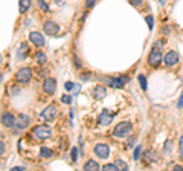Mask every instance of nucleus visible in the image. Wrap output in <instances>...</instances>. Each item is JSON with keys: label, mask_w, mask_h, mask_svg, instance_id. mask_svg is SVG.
Instances as JSON below:
<instances>
[{"label": "nucleus", "mask_w": 183, "mask_h": 171, "mask_svg": "<svg viewBox=\"0 0 183 171\" xmlns=\"http://www.w3.org/2000/svg\"><path fill=\"white\" fill-rule=\"evenodd\" d=\"M131 133V122L130 121H122L114 127L113 136L114 137H125Z\"/></svg>", "instance_id": "f257e3e1"}, {"label": "nucleus", "mask_w": 183, "mask_h": 171, "mask_svg": "<svg viewBox=\"0 0 183 171\" xmlns=\"http://www.w3.org/2000/svg\"><path fill=\"white\" fill-rule=\"evenodd\" d=\"M32 135H34L35 139L44 141V139H49V137L52 136V130L47 126H37V127H34V130H32Z\"/></svg>", "instance_id": "f03ea898"}, {"label": "nucleus", "mask_w": 183, "mask_h": 171, "mask_svg": "<svg viewBox=\"0 0 183 171\" xmlns=\"http://www.w3.org/2000/svg\"><path fill=\"white\" fill-rule=\"evenodd\" d=\"M32 78V70L29 67H22L18 69V72L15 73V80L18 81V83H22V84H26V83H29Z\"/></svg>", "instance_id": "7ed1b4c3"}, {"label": "nucleus", "mask_w": 183, "mask_h": 171, "mask_svg": "<svg viewBox=\"0 0 183 171\" xmlns=\"http://www.w3.org/2000/svg\"><path fill=\"white\" fill-rule=\"evenodd\" d=\"M43 31H44L46 35L55 37V35H58V32H60V24H58V23H55V22H52V20H49V22L44 23Z\"/></svg>", "instance_id": "20e7f679"}, {"label": "nucleus", "mask_w": 183, "mask_h": 171, "mask_svg": "<svg viewBox=\"0 0 183 171\" xmlns=\"http://www.w3.org/2000/svg\"><path fill=\"white\" fill-rule=\"evenodd\" d=\"M57 113H58L57 105H55V104H50V105H47L44 110L41 112V118H43L44 121H54L55 116H57Z\"/></svg>", "instance_id": "39448f33"}, {"label": "nucleus", "mask_w": 183, "mask_h": 171, "mask_svg": "<svg viewBox=\"0 0 183 171\" xmlns=\"http://www.w3.org/2000/svg\"><path fill=\"white\" fill-rule=\"evenodd\" d=\"M163 61H165V64L166 66H175V64H179V61H180V57H179V54L175 52V51H170V52H166L165 54V57H163Z\"/></svg>", "instance_id": "423d86ee"}, {"label": "nucleus", "mask_w": 183, "mask_h": 171, "mask_svg": "<svg viewBox=\"0 0 183 171\" xmlns=\"http://www.w3.org/2000/svg\"><path fill=\"white\" fill-rule=\"evenodd\" d=\"M95 154L98 156V158H101V159H107L108 158V154H110V148H108V145L107 144H96L95 145Z\"/></svg>", "instance_id": "0eeeda50"}, {"label": "nucleus", "mask_w": 183, "mask_h": 171, "mask_svg": "<svg viewBox=\"0 0 183 171\" xmlns=\"http://www.w3.org/2000/svg\"><path fill=\"white\" fill-rule=\"evenodd\" d=\"M162 61H163V57H162L160 51H154V49H153L151 54L148 55V64L153 66V67H157Z\"/></svg>", "instance_id": "6e6552de"}, {"label": "nucleus", "mask_w": 183, "mask_h": 171, "mask_svg": "<svg viewBox=\"0 0 183 171\" xmlns=\"http://www.w3.org/2000/svg\"><path fill=\"white\" fill-rule=\"evenodd\" d=\"M29 124H31V118H29L28 115L20 113L18 116H17L15 126H17V128H18V130H24V128H28V127H29Z\"/></svg>", "instance_id": "1a4fd4ad"}, {"label": "nucleus", "mask_w": 183, "mask_h": 171, "mask_svg": "<svg viewBox=\"0 0 183 171\" xmlns=\"http://www.w3.org/2000/svg\"><path fill=\"white\" fill-rule=\"evenodd\" d=\"M43 90L47 95L55 93V90H57V81H55V78H46L44 83H43Z\"/></svg>", "instance_id": "9d476101"}, {"label": "nucleus", "mask_w": 183, "mask_h": 171, "mask_svg": "<svg viewBox=\"0 0 183 171\" xmlns=\"http://www.w3.org/2000/svg\"><path fill=\"white\" fill-rule=\"evenodd\" d=\"M2 124L3 127H6V128H12V127L15 126V121H17V118H14V115L9 113V112H5V113L2 115Z\"/></svg>", "instance_id": "9b49d317"}, {"label": "nucleus", "mask_w": 183, "mask_h": 171, "mask_svg": "<svg viewBox=\"0 0 183 171\" xmlns=\"http://www.w3.org/2000/svg\"><path fill=\"white\" fill-rule=\"evenodd\" d=\"M29 40H31V43L35 45L37 47H43V46H44V37L40 34V32H31V34H29Z\"/></svg>", "instance_id": "f8f14e48"}, {"label": "nucleus", "mask_w": 183, "mask_h": 171, "mask_svg": "<svg viewBox=\"0 0 183 171\" xmlns=\"http://www.w3.org/2000/svg\"><path fill=\"white\" fill-rule=\"evenodd\" d=\"M105 96H107V89H105V86L98 84V86L93 89V98H95V99H104Z\"/></svg>", "instance_id": "ddd939ff"}, {"label": "nucleus", "mask_w": 183, "mask_h": 171, "mask_svg": "<svg viewBox=\"0 0 183 171\" xmlns=\"http://www.w3.org/2000/svg\"><path fill=\"white\" fill-rule=\"evenodd\" d=\"M130 78L128 77H119V78H112V87L114 89H122L125 84H128Z\"/></svg>", "instance_id": "4468645a"}, {"label": "nucleus", "mask_w": 183, "mask_h": 171, "mask_svg": "<svg viewBox=\"0 0 183 171\" xmlns=\"http://www.w3.org/2000/svg\"><path fill=\"white\" fill-rule=\"evenodd\" d=\"M113 121V113H108V112H102V113L98 116V122L101 126H108L110 122Z\"/></svg>", "instance_id": "2eb2a0df"}, {"label": "nucleus", "mask_w": 183, "mask_h": 171, "mask_svg": "<svg viewBox=\"0 0 183 171\" xmlns=\"http://www.w3.org/2000/svg\"><path fill=\"white\" fill-rule=\"evenodd\" d=\"M82 170H86V171H96V170H99V165H98V162H96V160L89 159L86 163H84Z\"/></svg>", "instance_id": "dca6fc26"}, {"label": "nucleus", "mask_w": 183, "mask_h": 171, "mask_svg": "<svg viewBox=\"0 0 183 171\" xmlns=\"http://www.w3.org/2000/svg\"><path fill=\"white\" fill-rule=\"evenodd\" d=\"M31 3H32V0H20V3H18V6H20V12L24 14V12L31 8Z\"/></svg>", "instance_id": "f3484780"}, {"label": "nucleus", "mask_w": 183, "mask_h": 171, "mask_svg": "<svg viewBox=\"0 0 183 171\" xmlns=\"http://www.w3.org/2000/svg\"><path fill=\"white\" fill-rule=\"evenodd\" d=\"M40 156L44 158V159H50V158L54 156V151H52L50 148H47V147H41V150H40Z\"/></svg>", "instance_id": "a211bd4d"}, {"label": "nucleus", "mask_w": 183, "mask_h": 171, "mask_svg": "<svg viewBox=\"0 0 183 171\" xmlns=\"http://www.w3.org/2000/svg\"><path fill=\"white\" fill-rule=\"evenodd\" d=\"M145 158L148 159V162H156V160H157V153H156L154 150H148V151L145 153Z\"/></svg>", "instance_id": "6ab92c4d"}, {"label": "nucleus", "mask_w": 183, "mask_h": 171, "mask_svg": "<svg viewBox=\"0 0 183 171\" xmlns=\"http://www.w3.org/2000/svg\"><path fill=\"white\" fill-rule=\"evenodd\" d=\"M139 84H140V87H142V90H147L148 89V84H147V78H145V75H139Z\"/></svg>", "instance_id": "aec40b11"}, {"label": "nucleus", "mask_w": 183, "mask_h": 171, "mask_svg": "<svg viewBox=\"0 0 183 171\" xmlns=\"http://www.w3.org/2000/svg\"><path fill=\"white\" fill-rule=\"evenodd\" d=\"M35 60H37L40 64H44L47 57H46V54H43V52H37V54H35Z\"/></svg>", "instance_id": "412c9836"}, {"label": "nucleus", "mask_w": 183, "mask_h": 171, "mask_svg": "<svg viewBox=\"0 0 183 171\" xmlns=\"http://www.w3.org/2000/svg\"><path fill=\"white\" fill-rule=\"evenodd\" d=\"M26 51H28V46H26V43H22V45H20V52H18V60H23V58H24Z\"/></svg>", "instance_id": "4be33fe9"}, {"label": "nucleus", "mask_w": 183, "mask_h": 171, "mask_svg": "<svg viewBox=\"0 0 183 171\" xmlns=\"http://www.w3.org/2000/svg\"><path fill=\"white\" fill-rule=\"evenodd\" d=\"M116 165H118V170H121V171H125V170H128V165H127L124 160H116L114 162Z\"/></svg>", "instance_id": "5701e85b"}, {"label": "nucleus", "mask_w": 183, "mask_h": 171, "mask_svg": "<svg viewBox=\"0 0 183 171\" xmlns=\"http://www.w3.org/2000/svg\"><path fill=\"white\" fill-rule=\"evenodd\" d=\"M171 150H172V142L171 141H166L165 142V145H163V153H171Z\"/></svg>", "instance_id": "b1692460"}, {"label": "nucleus", "mask_w": 183, "mask_h": 171, "mask_svg": "<svg viewBox=\"0 0 183 171\" xmlns=\"http://www.w3.org/2000/svg\"><path fill=\"white\" fill-rule=\"evenodd\" d=\"M145 22H147V24H148L149 29H153V28H154V19H153V15H147V17H145Z\"/></svg>", "instance_id": "393cba45"}, {"label": "nucleus", "mask_w": 183, "mask_h": 171, "mask_svg": "<svg viewBox=\"0 0 183 171\" xmlns=\"http://www.w3.org/2000/svg\"><path fill=\"white\" fill-rule=\"evenodd\" d=\"M140 154H142V145H137L133 156H134V159H136V160H139V159H140Z\"/></svg>", "instance_id": "a878e982"}, {"label": "nucleus", "mask_w": 183, "mask_h": 171, "mask_svg": "<svg viewBox=\"0 0 183 171\" xmlns=\"http://www.w3.org/2000/svg\"><path fill=\"white\" fill-rule=\"evenodd\" d=\"M38 6H40V8H41V9H43L44 12L49 11V5L46 3L44 0H38Z\"/></svg>", "instance_id": "bb28decb"}, {"label": "nucleus", "mask_w": 183, "mask_h": 171, "mask_svg": "<svg viewBox=\"0 0 183 171\" xmlns=\"http://www.w3.org/2000/svg\"><path fill=\"white\" fill-rule=\"evenodd\" d=\"M104 170H107V171L118 170V165L116 163H107V165H104Z\"/></svg>", "instance_id": "cd10ccee"}, {"label": "nucleus", "mask_w": 183, "mask_h": 171, "mask_svg": "<svg viewBox=\"0 0 183 171\" xmlns=\"http://www.w3.org/2000/svg\"><path fill=\"white\" fill-rule=\"evenodd\" d=\"M179 154L183 159V136H180V139H179Z\"/></svg>", "instance_id": "c85d7f7f"}, {"label": "nucleus", "mask_w": 183, "mask_h": 171, "mask_svg": "<svg viewBox=\"0 0 183 171\" xmlns=\"http://www.w3.org/2000/svg\"><path fill=\"white\" fill-rule=\"evenodd\" d=\"M163 45H165V41H163V40H159V41H156V43H154V47H153V49H154V51H160Z\"/></svg>", "instance_id": "c756f323"}, {"label": "nucleus", "mask_w": 183, "mask_h": 171, "mask_svg": "<svg viewBox=\"0 0 183 171\" xmlns=\"http://www.w3.org/2000/svg\"><path fill=\"white\" fill-rule=\"evenodd\" d=\"M70 154H72V160L75 162V160L78 159V148H76V147H73V148H72V153H70Z\"/></svg>", "instance_id": "7c9ffc66"}, {"label": "nucleus", "mask_w": 183, "mask_h": 171, "mask_svg": "<svg viewBox=\"0 0 183 171\" xmlns=\"http://www.w3.org/2000/svg\"><path fill=\"white\" fill-rule=\"evenodd\" d=\"M61 103H64V104H70V103H72V96H69V95H64V96L61 98Z\"/></svg>", "instance_id": "2f4dec72"}, {"label": "nucleus", "mask_w": 183, "mask_h": 171, "mask_svg": "<svg viewBox=\"0 0 183 171\" xmlns=\"http://www.w3.org/2000/svg\"><path fill=\"white\" fill-rule=\"evenodd\" d=\"M98 0H86V8L87 9H90L92 6H95V3H96Z\"/></svg>", "instance_id": "473e14b6"}, {"label": "nucleus", "mask_w": 183, "mask_h": 171, "mask_svg": "<svg viewBox=\"0 0 183 171\" xmlns=\"http://www.w3.org/2000/svg\"><path fill=\"white\" fill-rule=\"evenodd\" d=\"M64 89H66V90H72V89H75V84H73V83H70V81H67V83H66V84H64Z\"/></svg>", "instance_id": "72a5a7b5"}, {"label": "nucleus", "mask_w": 183, "mask_h": 171, "mask_svg": "<svg viewBox=\"0 0 183 171\" xmlns=\"http://www.w3.org/2000/svg\"><path fill=\"white\" fill-rule=\"evenodd\" d=\"M5 151H6V145H5V142H3V141H0V156H2V154H5Z\"/></svg>", "instance_id": "f704fd0d"}, {"label": "nucleus", "mask_w": 183, "mask_h": 171, "mask_svg": "<svg viewBox=\"0 0 183 171\" xmlns=\"http://www.w3.org/2000/svg\"><path fill=\"white\" fill-rule=\"evenodd\" d=\"M130 3H131V5H133V6H140V5H142V3H144V0H130Z\"/></svg>", "instance_id": "c9c22d12"}, {"label": "nucleus", "mask_w": 183, "mask_h": 171, "mask_svg": "<svg viewBox=\"0 0 183 171\" xmlns=\"http://www.w3.org/2000/svg\"><path fill=\"white\" fill-rule=\"evenodd\" d=\"M177 109H183V92H182V95H180L179 103H177Z\"/></svg>", "instance_id": "e433bc0d"}, {"label": "nucleus", "mask_w": 183, "mask_h": 171, "mask_svg": "<svg viewBox=\"0 0 183 171\" xmlns=\"http://www.w3.org/2000/svg\"><path fill=\"white\" fill-rule=\"evenodd\" d=\"M136 142V137L134 136H131L130 139H128V142H127V145H130V147H133V144Z\"/></svg>", "instance_id": "4c0bfd02"}, {"label": "nucleus", "mask_w": 183, "mask_h": 171, "mask_svg": "<svg viewBox=\"0 0 183 171\" xmlns=\"http://www.w3.org/2000/svg\"><path fill=\"white\" fill-rule=\"evenodd\" d=\"M24 168L23 167H14V168H11V171H23Z\"/></svg>", "instance_id": "58836bf2"}, {"label": "nucleus", "mask_w": 183, "mask_h": 171, "mask_svg": "<svg viewBox=\"0 0 183 171\" xmlns=\"http://www.w3.org/2000/svg\"><path fill=\"white\" fill-rule=\"evenodd\" d=\"M174 170L175 171H183V167L182 165H175V167H174Z\"/></svg>", "instance_id": "ea45409f"}, {"label": "nucleus", "mask_w": 183, "mask_h": 171, "mask_svg": "<svg viewBox=\"0 0 183 171\" xmlns=\"http://www.w3.org/2000/svg\"><path fill=\"white\" fill-rule=\"evenodd\" d=\"M160 3H162V5H163V3H166V0H160Z\"/></svg>", "instance_id": "a19ab883"}, {"label": "nucleus", "mask_w": 183, "mask_h": 171, "mask_svg": "<svg viewBox=\"0 0 183 171\" xmlns=\"http://www.w3.org/2000/svg\"><path fill=\"white\" fill-rule=\"evenodd\" d=\"M2 136H3V135H2V131H0V139H2Z\"/></svg>", "instance_id": "79ce46f5"}, {"label": "nucleus", "mask_w": 183, "mask_h": 171, "mask_svg": "<svg viewBox=\"0 0 183 171\" xmlns=\"http://www.w3.org/2000/svg\"><path fill=\"white\" fill-rule=\"evenodd\" d=\"M0 78H2V77H0Z\"/></svg>", "instance_id": "37998d69"}]
</instances>
